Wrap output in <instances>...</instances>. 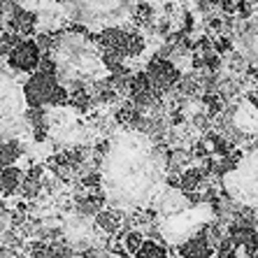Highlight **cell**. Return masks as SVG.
<instances>
[{"mask_svg":"<svg viewBox=\"0 0 258 258\" xmlns=\"http://www.w3.org/2000/svg\"><path fill=\"white\" fill-rule=\"evenodd\" d=\"M168 158L142 131H123L105 144L102 191L119 212L142 210L161 196Z\"/></svg>","mask_w":258,"mask_h":258,"instance_id":"cell-1","label":"cell"},{"mask_svg":"<svg viewBox=\"0 0 258 258\" xmlns=\"http://www.w3.org/2000/svg\"><path fill=\"white\" fill-rule=\"evenodd\" d=\"M49 58L54 63L60 84L82 86L86 82L100 79L107 70L102 63L100 49L93 42V37H89V30L84 26L60 33Z\"/></svg>","mask_w":258,"mask_h":258,"instance_id":"cell-2","label":"cell"},{"mask_svg":"<svg viewBox=\"0 0 258 258\" xmlns=\"http://www.w3.org/2000/svg\"><path fill=\"white\" fill-rule=\"evenodd\" d=\"M24 100L28 109H42L44 105H51V107H66L68 105V100H70L68 89L60 84L56 68L49 56L42 60V68L26 79Z\"/></svg>","mask_w":258,"mask_h":258,"instance_id":"cell-3","label":"cell"},{"mask_svg":"<svg viewBox=\"0 0 258 258\" xmlns=\"http://www.w3.org/2000/svg\"><path fill=\"white\" fill-rule=\"evenodd\" d=\"M223 188L235 203L258 207V149L242 156L230 172L223 174Z\"/></svg>","mask_w":258,"mask_h":258,"instance_id":"cell-4","label":"cell"},{"mask_svg":"<svg viewBox=\"0 0 258 258\" xmlns=\"http://www.w3.org/2000/svg\"><path fill=\"white\" fill-rule=\"evenodd\" d=\"M42 60H44V54H42V49L37 47L35 40H24L7 56L10 68L17 72H26V75H35L42 68Z\"/></svg>","mask_w":258,"mask_h":258,"instance_id":"cell-5","label":"cell"},{"mask_svg":"<svg viewBox=\"0 0 258 258\" xmlns=\"http://www.w3.org/2000/svg\"><path fill=\"white\" fill-rule=\"evenodd\" d=\"M147 77H149L151 86L156 91H165L170 86H174L179 82L181 72L170 63L168 58H154L149 63V70H147Z\"/></svg>","mask_w":258,"mask_h":258,"instance_id":"cell-6","label":"cell"},{"mask_svg":"<svg viewBox=\"0 0 258 258\" xmlns=\"http://www.w3.org/2000/svg\"><path fill=\"white\" fill-rule=\"evenodd\" d=\"M214 251H216V246H214V242H212L210 233H207V226L177 246L179 258H212Z\"/></svg>","mask_w":258,"mask_h":258,"instance_id":"cell-7","label":"cell"},{"mask_svg":"<svg viewBox=\"0 0 258 258\" xmlns=\"http://www.w3.org/2000/svg\"><path fill=\"white\" fill-rule=\"evenodd\" d=\"M24 172L19 168H5L3 172H0V196L3 198H10V196H14L17 191H21V184H24Z\"/></svg>","mask_w":258,"mask_h":258,"instance_id":"cell-8","label":"cell"},{"mask_svg":"<svg viewBox=\"0 0 258 258\" xmlns=\"http://www.w3.org/2000/svg\"><path fill=\"white\" fill-rule=\"evenodd\" d=\"M121 214H123V212L107 207V210L98 212V216H96V226L102 230V233H107V235L119 233L121 226H123V219H121Z\"/></svg>","mask_w":258,"mask_h":258,"instance_id":"cell-9","label":"cell"},{"mask_svg":"<svg viewBox=\"0 0 258 258\" xmlns=\"http://www.w3.org/2000/svg\"><path fill=\"white\" fill-rule=\"evenodd\" d=\"M21 156V144L17 140H10V142H0V170L12 168V163Z\"/></svg>","mask_w":258,"mask_h":258,"instance_id":"cell-10","label":"cell"},{"mask_svg":"<svg viewBox=\"0 0 258 258\" xmlns=\"http://www.w3.org/2000/svg\"><path fill=\"white\" fill-rule=\"evenodd\" d=\"M200 181H203V172L198 168H188L184 172H179V181H177V188L184 193H191L200 186Z\"/></svg>","mask_w":258,"mask_h":258,"instance_id":"cell-11","label":"cell"},{"mask_svg":"<svg viewBox=\"0 0 258 258\" xmlns=\"http://www.w3.org/2000/svg\"><path fill=\"white\" fill-rule=\"evenodd\" d=\"M133 258H170V256H168V246L165 244H161L156 240H147L142 244V249Z\"/></svg>","mask_w":258,"mask_h":258,"instance_id":"cell-12","label":"cell"},{"mask_svg":"<svg viewBox=\"0 0 258 258\" xmlns=\"http://www.w3.org/2000/svg\"><path fill=\"white\" fill-rule=\"evenodd\" d=\"M121 242H123V244H121V251H123V253H131V256H135V253L142 249V244H144L147 240H144V235L140 233V230H128V233L121 237Z\"/></svg>","mask_w":258,"mask_h":258,"instance_id":"cell-13","label":"cell"},{"mask_svg":"<svg viewBox=\"0 0 258 258\" xmlns=\"http://www.w3.org/2000/svg\"><path fill=\"white\" fill-rule=\"evenodd\" d=\"M28 253H30V258H44L47 256V246L42 242H35V244L28 246Z\"/></svg>","mask_w":258,"mask_h":258,"instance_id":"cell-14","label":"cell"},{"mask_svg":"<svg viewBox=\"0 0 258 258\" xmlns=\"http://www.w3.org/2000/svg\"><path fill=\"white\" fill-rule=\"evenodd\" d=\"M3 35H5V33H3V24H0V37H3Z\"/></svg>","mask_w":258,"mask_h":258,"instance_id":"cell-15","label":"cell"}]
</instances>
